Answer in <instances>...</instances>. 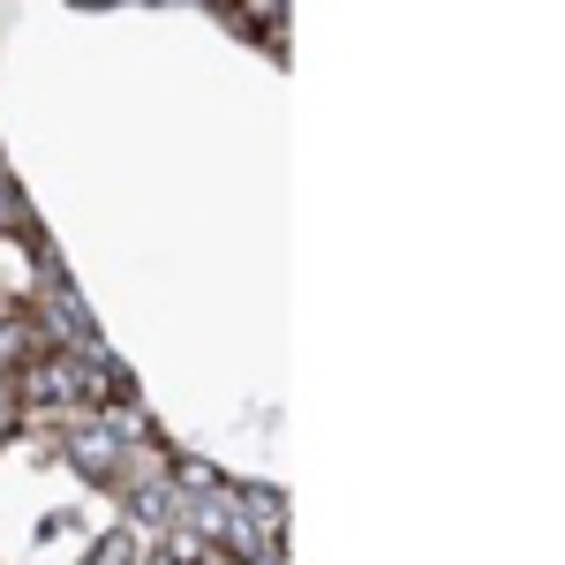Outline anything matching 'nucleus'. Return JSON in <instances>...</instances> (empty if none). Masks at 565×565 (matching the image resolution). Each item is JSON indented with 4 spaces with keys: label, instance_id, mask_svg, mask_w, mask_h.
Instances as JSON below:
<instances>
[{
    "label": "nucleus",
    "instance_id": "f257e3e1",
    "mask_svg": "<svg viewBox=\"0 0 565 565\" xmlns=\"http://www.w3.org/2000/svg\"><path fill=\"white\" fill-rule=\"evenodd\" d=\"M167 482H181V490H226V476L212 460H167Z\"/></svg>",
    "mask_w": 565,
    "mask_h": 565
},
{
    "label": "nucleus",
    "instance_id": "f03ea898",
    "mask_svg": "<svg viewBox=\"0 0 565 565\" xmlns=\"http://www.w3.org/2000/svg\"><path fill=\"white\" fill-rule=\"evenodd\" d=\"M84 565H136V543H129V535H114V543H98Z\"/></svg>",
    "mask_w": 565,
    "mask_h": 565
}]
</instances>
